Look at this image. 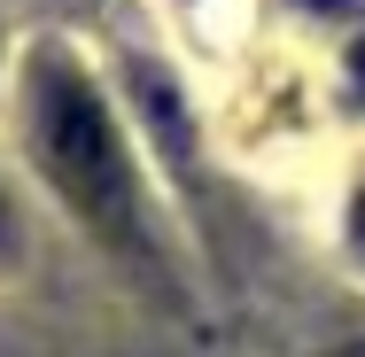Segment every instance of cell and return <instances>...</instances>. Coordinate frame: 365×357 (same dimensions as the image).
Returning <instances> with one entry per match:
<instances>
[{
  "instance_id": "1",
  "label": "cell",
  "mask_w": 365,
  "mask_h": 357,
  "mask_svg": "<svg viewBox=\"0 0 365 357\" xmlns=\"http://www.w3.org/2000/svg\"><path fill=\"white\" fill-rule=\"evenodd\" d=\"M24 109H31V148L55 179V195L71 202L93 233H109L117 249H140V187H133V155L117 140L101 93L86 86L63 47H39L24 71Z\"/></svg>"
},
{
  "instance_id": "2",
  "label": "cell",
  "mask_w": 365,
  "mask_h": 357,
  "mask_svg": "<svg viewBox=\"0 0 365 357\" xmlns=\"http://www.w3.org/2000/svg\"><path fill=\"white\" fill-rule=\"evenodd\" d=\"M350 241L365 249V195H358V210H350Z\"/></svg>"
},
{
  "instance_id": "3",
  "label": "cell",
  "mask_w": 365,
  "mask_h": 357,
  "mask_svg": "<svg viewBox=\"0 0 365 357\" xmlns=\"http://www.w3.org/2000/svg\"><path fill=\"white\" fill-rule=\"evenodd\" d=\"M350 93H365V39H358V71H350Z\"/></svg>"
},
{
  "instance_id": "4",
  "label": "cell",
  "mask_w": 365,
  "mask_h": 357,
  "mask_svg": "<svg viewBox=\"0 0 365 357\" xmlns=\"http://www.w3.org/2000/svg\"><path fill=\"white\" fill-rule=\"evenodd\" d=\"M303 8H319V16H334V8H350V0H303Z\"/></svg>"
},
{
  "instance_id": "5",
  "label": "cell",
  "mask_w": 365,
  "mask_h": 357,
  "mask_svg": "<svg viewBox=\"0 0 365 357\" xmlns=\"http://www.w3.org/2000/svg\"><path fill=\"white\" fill-rule=\"evenodd\" d=\"M0 241H8V195H0Z\"/></svg>"
},
{
  "instance_id": "6",
  "label": "cell",
  "mask_w": 365,
  "mask_h": 357,
  "mask_svg": "<svg viewBox=\"0 0 365 357\" xmlns=\"http://www.w3.org/2000/svg\"><path fill=\"white\" fill-rule=\"evenodd\" d=\"M342 357H365V350H342Z\"/></svg>"
}]
</instances>
